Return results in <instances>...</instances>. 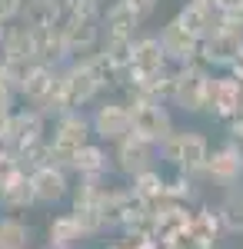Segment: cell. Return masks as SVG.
<instances>
[{
	"instance_id": "6da1fadb",
	"label": "cell",
	"mask_w": 243,
	"mask_h": 249,
	"mask_svg": "<svg viewBox=\"0 0 243 249\" xmlns=\"http://www.w3.org/2000/svg\"><path fill=\"white\" fill-rule=\"evenodd\" d=\"M57 90L63 100V110H83L87 103H94L97 96L103 93V83L97 77V70L90 67V60H70L60 67V80H57Z\"/></svg>"
},
{
	"instance_id": "7a4b0ae2",
	"label": "cell",
	"mask_w": 243,
	"mask_h": 249,
	"mask_svg": "<svg viewBox=\"0 0 243 249\" xmlns=\"http://www.w3.org/2000/svg\"><path fill=\"white\" fill-rule=\"evenodd\" d=\"M160 156H163L177 173L197 176V173L206 170L210 143H206V136L197 133V130H173V133L160 143Z\"/></svg>"
},
{
	"instance_id": "3957f363",
	"label": "cell",
	"mask_w": 243,
	"mask_h": 249,
	"mask_svg": "<svg viewBox=\"0 0 243 249\" xmlns=\"http://www.w3.org/2000/svg\"><path fill=\"white\" fill-rule=\"evenodd\" d=\"M94 140V126H90V116L83 110H70V113L57 116L54 120V136H50V150H54V163L57 166H67L74 163V156Z\"/></svg>"
},
{
	"instance_id": "277c9868",
	"label": "cell",
	"mask_w": 243,
	"mask_h": 249,
	"mask_svg": "<svg viewBox=\"0 0 243 249\" xmlns=\"http://www.w3.org/2000/svg\"><path fill=\"white\" fill-rule=\"evenodd\" d=\"M210 83H213V77H210L203 60H193L187 67H177L170 103L180 107L183 113H200V110H206V100H210Z\"/></svg>"
},
{
	"instance_id": "5b68a950",
	"label": "cell",
	"mask_w": 243,
	"mask_h": 249,
	"mask_svg": "<svg viewBox=\"0 0 243 249\" xmlns=\"http://www.w3.org/2000/svg\"><path fill=\"white\" fill-rule=\"evenodd\" d=\"M43 140H47V116L40 113L37 107H23V110L10 113L7 126H3V136H0V146H10L23 156L30 146H37Z\"/></svg>"
},
{
	"instance_id": "8992f818",
	"label": "cell",
	"mask_w": 243,
	"mask_h": 249,
	"mask_svg": "<svg viewBox=\"0 0 243 249\" xmlns=\"http://www.w3.org/2000/svg\"><path fill=\"white\" fill-rule=\"evenodd\" d=\"M133 113V133H140L150 143H163L170 133H173V116H170L167 103L163 100H150V96H133L127 100Z\"/></svg>"
},
{
	"instance_id": "52a82bcc",
	"label": "cell",
	"mask_w": 243,
	"mask_h": 249,
	"mask_svg": "<svg viewBox=\"0 0 243 249\" xmlns=\"http://www.w3.org/2000/svg\"><path fill=\"white\" fill-rule=\"evenodd\" d=\"M94 140L100 143H120L123 136L133 133V113L127 100H100L90 113Z\"/></svg>"
},
{
	"instance_id": "ba28073f",
	"label": "cell",
	"mask_w": 243,
	"mask_h": 249,
	"mask_svg": "<svg viewBox=\"0 0 243 249\" xmlns=\"http://www.w3.org/2000/svg\"><path fill=\"white\" fill-rule=\"evenodd\" d=\"M240 53H243V27L230 17H223V23L200 43V60L206 67H233V60Z\"/></svg>"
},
{
	"instance_id": "9c48e42d",
	"label": "cell",
	"mask_w": 243,
	"mask_h": 249,
	"mask_svg": "<svg viewBox=\"0 0 243 249\" xmlns=\"http://www.w3.org/2000/svg\"><path fill=\"white\" fill-rule=\"evenodd\" d=\"M157 153H160L157 143L143 140L140 133H130V136H123L120 143H113V166L123 173V176H130V179H133L137 173L153 170Z\"/></svg>"
},
{
	"instance_id": "30bf717a",
	"label": "cell",
	"mask_w": 243,
	"mask_h": 249,
	"mask_svg": "<svg viewBox=\"0 0 243 249\" xmlns=\"http://www.w3.org/2000/svg\"><path fill=\"white\" fill-rule=\"evenodd\" d=\"M160 43H163V53L173 67H187L193 60H200V40L193 37L187 27H180L177 17L160 30Z\"/></svg>"
},
{
	"instance_id": "8fae6325",
	"label": "cell",
	"mask_w": 243,
	"mask_h": 249,
	"mask_svg": "<svg viewBox=\"0 0 243 249\" xmlns=\"http://www.w3.org/2000/svg\"><path fill=\"white\" fill-rule=\"evenodd\" d=\"M170 60L163 53V43L160 37H137L133 40V63H130V80H140V77H153V73H160V70H167ZM127 90V87H123Z\"/></svg>"
},
{
	"instance_id": "7c38bea8",
	"label": "cell",
	"mask_w": 243,
	"mask_h": 249,
	"mask_svg": "<svg viewBox=\"0 0 243 249\" xmlns=\"http://www.w3.org/2000/svg\"><path fill=\"white\" fill-rule=\"evenodd\" d=\"M67 166H57V163H47V166H40L34 170V190H37V203L43 206H57V203H63L67 196H70V176H67Z\"/></svg>"
},
{
	"instance_id": "4fadbf2b",
	"label": "cell",
	"mask_w": 243,
	"mask_h": 249,
	"mask_svg": "<svg viewBox=\"0 0 243 249\" xmlns=\"http://www.w3.org/2000/svg\"><path fill=\"white\" fill-rule=\"evenodd\" d=\"M243 103V83L237 77H213L210 83V100H206V113L220 116V120H233L240 113Z\"/></svg>"
},
{
	"instance_id": "5bb4252c",
	"label": "cell",
	"mask_w": 243,
	"mask_h": 249,
	"mask_svg": "<svg viewBox=\"0 0 243 249\" xmlns=\"http://www.w3.org/2000/svg\"><path fill=\"white\" fill-rule=\"evenodd\" d=\"M140 23H143V17L137 10H130L123 0H113L103 10V43L107 40H137Z\"/></svg>"
},
{
	"instance_id": "9a60e30c",
	"label": "cell",
	"mask_w": 243,
	"mask_h": 249,
	"mask_svg": "<svg viewBox=\"0 0 243 249\" xmlns=\"http://www.w3.org/2000/svg\"><path fill=\"white\" fill-rule=\"evenodd\" d=\"M190 223H193V213L183 210L180 203H160V206L153 210V239L177 243V239L190 230Z\"/></svg>"
},
{
	"instance_id": "2e32d148",
	"label": "cell",
	"mask_w": 243,
	"mask_h": 249,
	"mask_svg": "<svg viewBox=\"0 0 243 249\" xmlns=\"http://www.w3.org/2000/svg\"><path fill=\"white\" fill-rule=\"evenodd\" d=\"M203 173L213 179V183H220V186H233V183L243 176V150L237 146V143L213 150L210 160H206V170Z\"/></svg>"
},
{
	"instance_id": "e0dca14e",
	"label": "cell",
	"mask_w": 243,
	"mask_h": 249,
	"mask_svg": "<svg viewBox=\"0 0 243 249\" xmlns=\"http://www.w3.org/2000/svg\"><path fill=\"white\" fill-rule=\"evenodd\" d=\"M0 60H10V63H37V43H34V30L27 23H10L7 27V37L0 47Z\"/></svg>"
},
{
	"instance_id": "ac0fdd59",
	"label": "cell",
	"mask_w": 243,
	"mask_h": 249,
	"mask_svg": "<svg viewBox=\"0 0 243 249\" xmlns=\"http://www.w3.org/2000/svg\"><path fill=\"white\" fill-rule=\"evenodd\" d=\"M177 23L180 27H187L193 37L203 43L220 23H223V14L220 10H213V7H203V3H197V0H187L183 7H180V14H177Z\"/></svg>"
},
{
	"instance_id": "d6986e66",
	"label": "cell",
	"mask_w": 243,
	"mask_h": 249,
	"mask_svg": "<svg viewBox=\"0 0 243 249\" xmlns=\"http://www.w3.org/2000/svg\"><path fill=\"white\" fill-rule=\"evenodd\" d=\"M57 77H60V67H50V63H34L23 77V87H20V100H27V107H40L50 90L57 87Z\"/></svg>"
},
{
	"instance_id": "ffe728a7",
	"label": "cell",
	"mask_w": 243,
	"mask_h": 249,
	"mask_svg": "<svg viewBox=\"0 0 243 249\" xmlns=\"http://www.w3.org/2000/svg\"><path fill=\"white\" fill-rule=\"evenodd\" d=\"M0 206L7 213H20V210H30L37 206V190H34V176L23 170L17 173L3 190H0Z\"/></svg>"
},
{
	"instance_id": "44dd1931",
	"label": "cell",
	"mask_w": 243,
	"mask_h": 249,
	"mask_svg": "<svg viewBox=\"0 0 243 249\" xmlns=\"http://www.w3.org/2000/svg\"><path fill=\"white\" fill-rule=\"evenodd\" d=\"M30 30H34V43H37V63H50V67L70 63L67 50H63L60 27H30Z\"/></svg>"
},
{
	"instance_id": "7402d4cb",
	"label": "cell",
	"mask_w": 243,
	"mask_h": 249,
	"mask_svg": "<svg viewBox=\"0 0 243 249\" xmlns=\"http://www.w3.org/2000/svg\"><path fill=\"white\" fill-rule=\"evenodd\" d=\"M110 160H113V156H107L103 143H100V140H90V143H87V146L74 156L70 173H77V176H107Z\"/></svg>"
},
{
	"instance_id": "603a6c76",
	"label": "cell",
	"mask_w": 243,
	"mask_h": 249,
	"mask_svg": "<svg viewBox=\"0 0 243 249\" xmlns=\"http://www.w3.org/2000/svg\"><path fill=\"white\" fill-rule=\"evenodd\" d=\"M63 20V0H27L20 23L27 27H60Z\"/></svg>"
},
{
	"instance_id": "cb8c5ba5",
	"label": "cell",
	"mask_w": 243,
	"mask_h": 249,
	"mask_svg": "<svg viewBox=\"0 0 243 249\" xmlns=\"http://www.w3.org/2000/svg\"><path fill=\"white\" fill-rule=\"evenodd\" d=\"M130 190L143 199V203H150L153 210L160 206V203H167V179L160 176V170L153 166V170H143V173H137L130 179Z\"/></svg>"
},
{
	"instance_id": "d4e9b609",
	"label": "cell",
	"mask_w": 243,
	"mask_h": 249,
	"mask_svg": "<svg viewBox=\"0 0 243 249\" xmlns=\"http://www.w3.org/2000/svg\"><path fill=\"white\" fill-rule=\"evenodd\" d=\"M30 226L20 216H0V249H27Z\"/></svg>"
},
{
	"instance_id": "484cf974",
	"label": "cell",
	"mask_w": 243,
	"mask_h": 249,
	"mask_svg": "<svg viewBox=\"0 0 243 249\" xmlns=\"http://www.w3.org/2000/svg\"><path fill=\"white\" fill-rule=\"evenodd\" d=\"M47 232H50V239L60 243V246H74V243L83 239V230H80V223H77L74 213H60V216H54L50 226H47Z\"/></svg>"
},
{
	"instance_id": "4316f807",
	"label": "cell",
	"mask_w": 243,
	"mask_h": 249,
	"mask_svg": "<svg viewBox=\"0 0 243 249\" xmlns=\"http://www.w3.org/2000/svg\"><path fill=\"white\" fill-rule=\"evenodd\" d=\"M77 216V223H80V230H83V236H97V232L107 230V216H103V210L100 206H90V203H74V210H70Z\"/></svg>"
},
{
	"instance_id": "83f0119b",
	"label": "cell",
	"mask_w": 243,
	"mask_h": 249,
	"mask_svg": "<svg viewBox=\"0 0 243 249\" xmlns=\"http://www.w3.org/2000/svg\"><path fill=\"white\" fill-rule=\"evenodd\" d=\"M217 213H220V219H223V230L243 232V193H233Z\"/></svg>"
},
{
	"instance_id": "f1b7e54d",
	"label": "cell",
	"mask_w": 243,
	"mask_h": 249,
	"mask_svg": "<svg viewBox=\"0 0 243 249\" xmlns=\"http://www.w3.org/2000/svg\"><path fill=\"white\" fill-rule=\"evenodd\" d=\"M17 173H23L20 153H17V150H10V146H0V190H3Z\"/></svg>"
},
{
	"instance_id": "f546056e",
	"label": "cell",
	"mask_w": 243,
	"mask_h": 249,
	"mask_svg": "<svg viewBox=\"0 0 243 249\" xmlns=\"http://www.w3.org/2000/svg\"><path fill=\"white\" fill-rule=\"evenodd\" d=\"M180 199H190V176L183 173L167 179V203H180Z\"/></svg>"
},
{
	"instance_id": "4dcf8cb0",
	"label": "cell",
	"mask_w": 243,
	"mask_h": 249,
	"mask_svg": "<svg viewBox=\"0 0 243 249\" xmlns=\"http://www.w3.org/2000/svg\"><path fill=\"white\" fill-rule=\"evenodd\" d=\"M14 100H17V93H14V90L0 87V136H3V126H7L10 113H14Z\"/></svg>"
},
{
	"instance_id": "1f68e13d",
	"label": "cell",
	"mask_w": 243,
	"mask_h": 249,
	"mask_svg": "<svg viewBox=\"0 0 243 249\" xmlns=\"http://www.w3.org/2000/svg\"><path fill=\"white\" fill-rule=\"evenodd\" d=\"M23 14V0H0V20L3 23H17Z\"/></svg>"
},
{
	"instance_id": "d6a6232c",
	"label": "cell",
	"mask_w": 243,
	"mask_h": 249,
	"mask_svg": "<svg viewBox=\"0 0 243 249\" xmlns=\"http://www.w3.org/2000/svg\"><path fill=\"white\" fill-rule=\"evenodd\" d=\"M123 3H127L130 10H137L143 20H147L150 14H153V7H157V0H123Z\"/></svg>"
},
{
	"instance_id": "836d02e7",
	"label": "cell",
	"mask_w": 243,
	"mask_h": 249,
	"mask_svg": "<svg viewBox=\"0 0 243 249\" xmlns=\"http://www.w3.org/2000/svg\"><path fill=\"white\" fill-rule=\"evenodd\" d=\"M217 10H220V14H240L243 0H217Z\"/></svg>"
},
{
	"instance_id": "e575fe53",
	"label": "cell",
	"mask_w": 243,
	"mask_h": 249,
	"mask_svg": "<svg viewBox=\"0 0 243 249\" xmlns=\"http://www.w3.org/2000/svg\"><path fill=\"white\" fill-rule=\"evenodd\" d=\"M230 70H233V77H237V80L243 83V53H240L237 60H233V67H230Z\"/></svg>"
},
{
	"instance_id": "d590c367",
	"label": "cell",
	"mask_w": 243,
	"mask_h": 249,
	"mask_svg": "<svg viewBox=\"0 0 243 249\" xmlns=\"http://www.w3.org/2000/svg\"><path fill=\"white\" fill-rule=\"evenodd\" d=\"M7 27H10V23H3V20H0V47H3V37H7Z\"/></svg>"
},
{
	"instance_id": "8d00e7d4",
	"label": "cell",
	"mask_w": 243,
	"mask_h": 249,
	"mask_svg": "<svg viewBox=\"0 0 243 249\" xmlns=\"http://www.w3.org/2000/svg\"><path fill=\"white\" fill-rule=\"evenodd\" d=\"M43 249H70V246H60V243H54V239H50V243H47Z\"/></svg>"
},
{
	"instance_id": "74e56055",
	"label": "cell",
	"mask_w": 243,
	"mask_h": 249,
	"mask_svg": "<svg viewBox=\"0 0 243 249\" xmlns=\"http://www.w3.org/2000/svg\"><path fill=\"white\" fill-rule=\"evenodd\" d=\"M197 3H203V7H213V10H217V0H197Z\"/></svg>"
},
{
	"instance_id": "f35d334b",
	"label": "cell",
	"mask_w": 243,
	"mask_h": 249,
	"mask_svg": "<svg viewBox=\"0 0 243 249\" xmlns=\"http://www.w3.org/2000/svg\"><path fill=\"white\" fill-rule=\"evenodd\" d=\"M23 3H27V0H23Z\"/></svg>"
}]
</instances>
